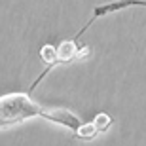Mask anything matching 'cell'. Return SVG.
<instances>
[{
    "label": "cell",
    "mask_w": 146,
    "mask_h": 146,
    "mask_svg": "<svg viewBox=\"0 0 146 146\" xmlns=\"http://www.w3.org/2000/svg\"><path fill=\"white\" fill-rule=\"evenodd\" d=\"M129 6H144L146 8V0H116V2H110V4H103V6H97L95 10H93V15L91 19L82 27V31L74 36V40H80V36L86 33L87 29L91 27L93 23L97 21L99 17H104L108 15V13H114V11H119V10H125V8H129Z\"/></svg>",
    "instance_id": "cell-3"
},
{
    "label": "cell",
    "mask_w": 146,
    "mask_h": 146,
    "mask_svg": "<svg viewBox=\"0 0 146 146\" xmlns=\"http://www.w3.org/2000/svg\"><path fill=\"white\" fill-rule=\"evenodd\" d=\"M89 55H91V49L87 48V46H80L78 40H74V38L65 40V42L57 44V46H51V44L44 46V48L40 49V57H42V61L46 63V68H44L42 74H40L36 80L31 84V93L40 86V82H42L49 72L53 70L55 66H59V65H70V63H76V61L87 59Z\"/></svg>",
    "instance_id": "cell-2"
},
{
    "label": "cell",
    "mask_w": 146,
    "mask_h": 146,
    "mask_svg": "<svg viewBox=\"0 0 146 146\" xmlns=\"http://www.w3.org/2000/svg\"><path fill=\"white\" fill-rule=\"evenodd\" d=\"M74 133H76L74 139H80V141H91V139H95L101 131H99V127L95 125V121H89V123H82Z\"/></svg>",
    "instance_id": "cell-4"
},
{
    "label": "cell",
    "mask_w": 146,
    "mask_h": 146,
    "mask_svg": "<svg viewBox=\"0 0 146 146\" xmlns=\"http://www.w3.org/2000/svg\"><path fill=\"white\" fill-rule=\"evenodd\" d=\"M33 118H44L76 131L82 119L66 108H44L27 93H8L0 97V129H10Z\"/></svg>",
    "instance_id": "cell-1"
},
{
    "label": "cell",
    "mask_w": 146,
    "mask_h": 146,
    "mask_svg": "<svg viewBox=\"0 0 146 146\" xmlns=\"http://www.w3.org/2000/svg\"><path fill=\"white\" fill-rule=\"evenodd\" d=\"M93 121H95V125L99 127V131H101V133H103V131H108V127L112 125V119H110V116H108V114H104V112L97 114Z\"/></svg>",
    "instance_id": "cell-5"
}]
</instances>
